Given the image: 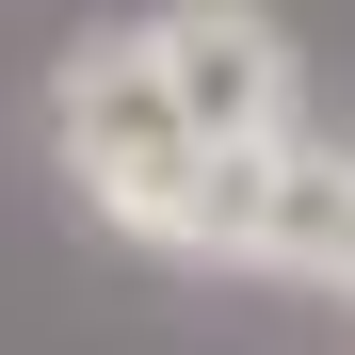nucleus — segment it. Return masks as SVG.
I'll list each match as a JSON object with an SVG mask.
<instances>
[{"mask_svg": "<svg viewBox=\"0 0 355 355\" xmlns=\"http://www.w3.org/2000/svg\"><path fill=\"white\" fill-rule=\"evenodd\" d=\"M323 307H355V162H339V210H323V259H307Z\"/></svg>", "mask_w": 355, "mask_h": 355, "instance_id": "obj_3", "label": "nucleus"}, {"mask_svg": "<svg viewBox=\"0 0 355 355\" xmlns=\"http://www.w3.org/2000/svg\"><path fill=\"white\" fill-rule=\"evenodd\" d=\"M146 65L178 97V130L194 146H275L307 130V49H291V17H259V0H146Z\"/></svg>", "mask_w": 355, "mask_h": 355, "instance_id": "obj_2", "label": "nucleus"}, {"mask_svg": "<svg viewBox=\"0 0 355 355\" xmlns=\"http://www.w3.org/2000/svg\"><path fill=\"white\" fill-rule=\"evenodd\" d=\"M49 162H65V194L113 226V243L178 259V210H194V130H178V97H162V65H146L130 17L81 33L65 65H49Z\"/></svg>", "mask_w": 355, "mask_h": 355, "instance_id": "obj_1", "label": "nucleus"}]
</instances>
